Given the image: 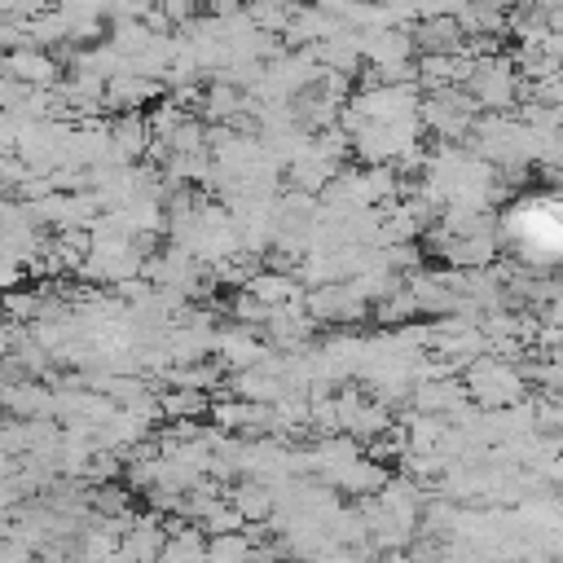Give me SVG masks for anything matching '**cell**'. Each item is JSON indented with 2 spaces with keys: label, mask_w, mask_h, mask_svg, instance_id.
<instances>
[{
  "label": "cell",
  "mask_w": 563,
  "mask_h": 563,
  "mask_svg": "<svg viewBox=\"0 0 563 563\" xmlns=\"http://www.w3.org/2000/svg\"><path fill=\"white\" fill-rule=\"evenodd\" d=\"M541 479L554 484V488H563V457H550V462L541 466Z\"/></svg>",
  "instance_id": "15"
},
{
  "label": "cell",
  "mask_w": 563,
  "mask_h": 563,
  "mask_svg": "<svg viewBox=\"0 0 563 563\" xmlns=\"http://www.w3.org/2000/svg\"><path fill=\"white\" fill-rule=\"evenodd\" d=\"M462 383H466L471 405H479V409H510V405L523 400V387H528L523 369L510 365V361H501V356H479L462 374Z\"/></svg>",
  "instance_id": "1"
},
{
  "label": "cell",
  "mask_w": 563,
  "mask_h": 563,
  "mask_svg": "<svg viewBox=\"0 0 563 563\" xmlns=\"http://www.w3.org/2000/svg\"><path fill=\"white\" fill-rule=\"evenodd\" d=\"M260 545L246 532H224V537H207V563H255Z\"/></svg>",
  "instance_id": "12"
},
{
  "label": "cell",
  "mask_w": 563,
  "mask_h": 563,
  "mask_svg": "<svg viewBox=\"0 0 563 563\" xmlns=\"http://www.w3.org/2000/svg\"><path fill=\"white\" fill-rule=\"evenodd\" d=\"M374 317H378L383 325H405L409 317H418V299L409 295V286H400L396 295H387L383 303H374Z\"/></svg>",
  "instance_id": "14"
},
{
  "label": "cell",
  "mask_w": 563,
  "mask_h": 563,
  "mask_svg": "<svg viewBox=\"0 0 563 563\" xmlns=\"http://www.w3.org/2000/svg\"><path fill=\"white\" fill-rule=\"evenodd\" d=\"M361 62L369 70L413 62V35H409V26H374V31H361Z\"/></svg>",
  "instance_id": "4"
},
{
  "label": "cell",
  "mask_w": 563,
  "mask_h": 563,
  "mask_svg": "<svg viewBox=\"0 0 563 563\" xmlns=\"http://www.w3.org/2000/svg\"><path fill=\"white\" fill-rule=\"evenodd\" d=\"M154 97H158V79H145V75H136V70H119V75L106 84V106L128 110V114H136L132 106H145V101H154Z\"/></svg>",
  "instance_id": "9"
},
{
  "label": "cell",
  "mask_w": 563,
  "mask_h": 563,
  "mask_svg": "<svg viewBox=\"0 0 563 563\" xmlns=\"http://www.w3.org/2000/svg\"><path fill=\"white\" fill-rule=\"evenodd\" d=\"M321 479H325L330 488H339V493H352V497H378V493L387 488L391 471H387L383 462H374V457H356V462H347V466L325 471Z\"/></svg>",
  "instance_id": "7"
},
{
  "label": "cell",
  "mask_w": 563,
  "mask_h": 563,
  "mask_svg": "<svg viewBox=\"0 0 563 563\" xmlns=\"http://www.w3.org/2000/svg\"><path fill=\"white\" fill-rule=\"evenodd\" d=\"M88 493V506L101 515V519H128L132 510V497L123 484H97V488H84Z\"/></svg>",
  "instance_id": "13"
},
{
  "label": "cell",
  "mask_w": 563,
  "mask_h": 563,
  "mask_svg": "<svg viewBox=\"0 0 563 563\" xmlns=\"http://www.w3.org/2000/svg\"><path fill=\"white\" fill-rule=\"evenodd\" d=\"M471 396H466V383L453 374V378H431V383H418L413 387V409L422 418H453L457 409H466Z\"/></svg>",
  "instance_id": "6"
},
{
  "label": "cell",
  "mask_w": 563,
  "mask_h": 563,
  "mask_svg": "<svg viewBox=\"0 0 563 563\" xmlns=\"http://www.w3.org/2000/svg\"><path fill=\"white\" fill-rule=\"evenodd\" d=\"M0 75H13L26 88H57L62 84V66L44 48H22V53L0 57Z\"/></svg>",
  "instance_id": "8"
},
{
  "label": "cell",
  "mask_w": 563,
  "mask_h": 563,
  "mask_svg": "<svg viewBox=\"0 0 563 563\" xmlns=\"http://www.w3.org/2000/svg\"><path fill=\"white\" fill-rule=\"evenodd\" d=\"M378 563H413V559H409V554H383Z\"/></svg>",
  "instance_id": "16"
},
{
  "label": "cell",
  "mask_w": 563,
  "mask_h": 563,
  "mask_svg": "<svg viewBox=\"0 0 563 563\" xmlns=\"http://www.w3.org/2000/svg\"><path fill=\"white\" fill-rule=\"evenodd\" d=\"M303 312L317 321H334V325H352L361 317H374V303L352 286V282H334V286H312L303 295Z\"/></svg>",
  "instance_id": "3"
},
{
  "label": "cell",
  "mask_w": 563,
  "mask_h": 563,
  "mask_svg": "<svg viewBox=\"0 0 563 563\" xmlns=\"http://www.w3.org/2000/svg\"><path fill=\"white\" fill-rule=\"evenodd\" d=\"M264 361H268V343L255 339V334H246L242 325L216 334V365L224 374H246V369H260Z\"/></svg>",
  "instance_id": "5"
},
{
  "label": "cell",
  "mask_w": 563,
  "mask_h": 563,
  "mask_svg": "<svg viewBox=\"0 0 563 563\" xmlns=\"http://www.w3.org/2000/svg\"><path fill=\"white\" fill-rule=\"evenodd\" d=\"M158 409H163V418L198 422L202 413H211V396L194 391V387H167V391H158Z\"/></svg>",
  "instance_id": "11"
},
{
  "label": "cell",
  "mask_w": 563,
  "mask_h": 563,
  "mask_svg": "<svg viewBox=\"0 0 563 563\" xmlns=\"http://www.w3.org/2000/svg\"><path fill=\"white\" fill-rule=\"evenodd\" d=\"M229 506H233L246 523H268V519L277 515V493H273V484L246 479V484H238V488L229 493Z\"/></svg>",
  "instance_id": "10"
},
{
  "label": "cell",
  "mask_w": 563,
  "mask_h": 563,
  "mask_svg": "<svg viewBox=\"0 0 563 563\" xmlns=\"http://www.w3.org/2000/svg\"><path fill=\"white\" fill-rule=\"evenodd\" d=\"M475 110H493V114H506L515 101H519V70L506 53H493V57H479L475 70H471V84H466Z\"/></svg>",
  "instance_id": "2"
}]
</instances>
